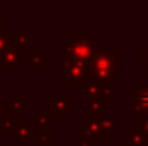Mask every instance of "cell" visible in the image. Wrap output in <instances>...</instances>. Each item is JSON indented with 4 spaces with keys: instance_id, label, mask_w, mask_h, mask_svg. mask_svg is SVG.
<instances>
[{
    "instance_id": "14",
    "label": "cell",
    "mask_w": 148,
    "mask_h": 146,
    "mask_svg": "<svg viewBox=\"0 0 148 146\" xmlns=\"http://www.w3.org/2000/svg\"><path fill=\"white\" fill-rule=\"evenodd\" d=\"M12 46V33L7 31L5 24H0V55Z\"/></svg>"
},
{
    "instance_id": "11",
    "label": "cell",
    "mask_w": 148,
    "mask_h": 146,
    "mask_svg": "<svg viewBox=\"0 0 148 146\" xmlns=\"http://www.w3.org/2000/svg\"><path fill=\"white\" fill-rule=\"evenodd\" d=\"M7 115H12V117H23V110L29 108V102L23 98L21 93L14 95V100L12 102H7Z\"/></svg>"
},
{
    "instance_id": "19",
    "label": "cell",
    "mask_w": 148,
    "mask_h": 146,
    "mask_svg": "<svg viewBox=\"0 0 148 146\" xmlns=\"http://www.w3.org/2000/svg\"><path fill=\"white\" fill-rule=\"evenodd\" d=\"M138 126H140L141 132L145 134V138L148 139V115H147V117H141V119H140V124H138Z\"/></svg>"
},
{
    "instance_id": "2",
    "label": "cell",
    "mask_w": 148,
    "mask_h": 146,
    "mask_svg": "<svg viewBox=\"0 0 148 146\" xmlns=\"http://www.w3.org/2000/svg\"><path fill=\"white\" fill-rule=\"evenodd\" d=\"M62 48L66 55L88 64L100 50V40H97L90 31H71L69 36L62 40Z\"/></svg>"
},
{
    "instance_id": "18",
    "label": "cell",
    "mask_w": 148,
    "mask_h": 146,
    "mask_svg": "<svg viewBox=\"0 0 148 146\" xmlns=\"http://www.w3.org/2000/svg\"><path fill=\"white\" fill-rule=\"evenodd\" d=\"M38 146H53V134L48 132V131H43L36 139Z\"/></svg>"
},
{
    "instance_id": "17",
    "label": "cell",
    "mask_w": 148,
    "mask_h": 146,
    "mask_svg": "<svg viewBox=\"0 0 148 146\" xmlns=\"http://www.w3.org/2000/svg\"><path fill=\"white\" fill-rule=\"evenodd\" d=\"M35 119H36V122L45 129V126H50L52 122H53V117L48 113V112H45V108L43 110H38L36 115H35Z\"/></svg>"
},
{
    "instance_id": "6",
    "label": "cell",
    "mask_w": 148,
    "mask_h": 146,
    "mask_svg": "<svg viewBox=\"0 0 148 146\" xmlns=\"http://www.w3.org/2000/svg\"><path fill=\"white\" fill-rule=\"evenodd\" d=\"M76 134H77V141H103L107 139V134L103 132L102 129V124L100 120H90V122H84V124H79L76 127Z\"/></svg>"
},
{
    "instance_id": "5",
    "label": "cell",
    "mask_w": 148,
    "mask_h": 146,
    "mask_svg": "<svg viewBox=\"0 0 148 146\" xmlns=\"http://www.w3.org/2000/svg\"><path fill=\"white\" fill-rule=\"evenodd\" d=\"M45 129L36 122L35 117H21L19 120V126L14 132V138L17 141H29V139H35L36 141L38 136L43 132Z\"/></svg>"
},
{
    "instance_id": "8",
    "label": "cell",
    "mask_w": 148,
    "mask_h": 146,
    "mask_svg": "<svg viewBox=\"0 0 148 146\" xmlns=\"http://www.w3.org/2000/svg\"><path fill=\"white\" fill-rule=\"evenodd\" d=\"M107 105L103 98H88L84 100V122L90 120H102L107 117Z\"/></svg>"
},
{
    "instance_id": "4",
    "label": "cell",
    "mask_w": 148,
    "mask_h": 146,
    "mask_svg": "<svg viewBox=\"0 0 148 146\" xmlns=\"http://www.w3.org/2000/svg\"><path fill=\"white\" fill-rule=\"evenodd\" d=\"M76 107L77 102H73L67 93H57L45 103V112H48L52 117H67Z\"/></svg>"
},
{
    "instance_id": "13",
    "label": "cell",
    "mask_w": 148,
    "mask_h": 146,
    "mask_svg": "<svg viewBox=\"0 0 148 146\" xmlns=\"http://www.w3.org/2000/svg\"><path fill=\"white\" fill-rule=\"evenodd\" d=\"M19 120H21V117H12V115H5L3 117V120L0 122V131L2 132H16V129H17V126H19Z\"/></svg>"
},
{
    "instance_id": "16",
    "label": "cell",
    "mask_w": 148,
    "mask_h": 146,
    "mask_svg": "<svg viewBox=\"0 0 148 146\" xmlns=\"http://www.w3.org/2000/svg\"><path fill=\"white\" fill-rule=\"evenodd\" d=\"M29 43V33H12V45L21 48Z\"/></svg>"
},
{
    "instance_id": "10",
    "label": "cell",
    "mask_w": 148,
    "mask_h": 146,
    "mask_svg": "<svg viewBox=\"0 0 148 146\" xmlns=\"http://www.w3.org/2000/svg\"><path fill=\"white\" fill-rule=\"evenodd\" d=\"M122 145L124 146H148V139L145 138V134L141 132L140 126L138 124H133L131 129L124 132Z\"/></svg>"
},
{
    "instance_id": "21",
    "label": "cell",
    "mask_w": 148,
    "mask_h": 146,
    "mask_svg": "<svg viewBox=\"0 0 148 146\" xmlns=\"http://www.w3.org/2000/svg\"><path fill=\"white\" fill-rule=\"evenodd\" d=\"M5 115H7V105L0 102V122L3 120V117H5Z\"/></svg>"
},
{
    "instance_id": "9",
    "label": "cell",
    "mask_w": 148,
    "mask_h": 146,
    "mask_svg": "<svg viewBox=\"0 0 148 146\" xmlns=\"http://www.w3.org/2000/svg\"><path fill=\"white\" fill-rule=\"evenodd\" d=\"M23 65V50L17 46L7 48L0 55V69H21Z\"/></svg>"
},
{
    "instance_id": "15",
    "label": "cell",
    "mask_w": 148,
    "mask_h": 146,
    "mask_svg": "<svg viewBox=\"0 0 148 146\" xmlns=\"http://www.w3.org/2000/svg\"><path fill=\"white\" fill-rule=\"evenodd\" d=\"M100 124H102V129H103V132H105L107 136L117 131V120H115L114 117H109V115H107L105 119L100 120Z\"/></svg>"
},
{
    "instance_id": "1",
    "label": "cell",
    "mask_w": 148,
    "mask_h": 146,
    "mask_svg": "<svg viewBox=\"0 0 148 146\" xmlns=\"http://www.w3.org/2000/svg\"><path fill=\"white\" fill-rule=\"evenodd\" d=\"M122 67H124L122 53H119L114 46H107V48L100 46V50L86 64V83L98 84L100 88L105 89H114L115 72L121 71Z\"/></svg>"
},
{
    "instance_id": "3",
    "label": "cell",
    "mask_w": 148,
    "mask_h": 146,
    "mask_svg": "<svg viewBox=\"0 0 148 146\" xmlns=\"http://www.w3.org/2000/svg\"><path fill=\"white\" fill-rule=\"evenodd\" d=\"M62 71H60V81L64 86H84L86 83V64L79 62L69 55H62Z\"/></svg>"
},
{
    "instance_id": "22",
    "label": "cell",
    "mask_w": 148,
    "mask_h": 146,
    "mask_svg": "<svg viewBox=\"0 0 148 146\" xmlns=\"http://www.w3.org/2000/svg\"><path fill=\"white\" fill-rule=\"evenodd\" d=\"M79 146H91V143H90V141H81Z\"/></svg>"
},
{
    "instance_id": "20",
    "label": "cell",
    "mask_w": 148,
    "mask_h": 146,
    "mask_svg": "<svg viewBox=\"0 0 148 146\" xmlns=\"http://www.w3.org/2000/svg\"><path fill=\"white\" fill-rule=\"evenodd\" d=\"M140 60L148 65V46H141L140 48Z\"/></svg>"
},
{
    "instance_id": "12",
    "label": "cell",
    "mask_w": 148,
    "mask_h": 146,
    "mask_svg": "<svg viewBox=\"0 0 148 146\" xmlns=\"http://www.w3.org/2000/svg\"><path fill=\"white\" fill-rule=\"evenodd\" d=\"M23 60H26L33 71H43L47 67V62H45L43 55L40 53V50H38L36 46H31L29 48V53L28 55H23Z\"/></svg>"
},
{
    "instance_id": "7",
    "label": "cell",
    "mask_w": 148,
    "mask_h": 146,
    "mask_svg": "<svg viewBox=\"0 0 148 146\" xmlns=\"http://www.w3.org/2000/svg\"><path fill=\"white\" fill-rule=\"evenodd\" d=\"M131 112L140 117L148 115V84L131 88Z\"/></svg>"
},
{
    "instance_id": "23",
    "label": "cell",
    "mask_w": 148,
    "mask_h": 146,
    "mask_svg": "<svg viewBox=\"0 0 148 146\" xmlns=\"http://www.w3.org/2000/svg\"><path fill=\"white\" fill-rule=\"evenodd\" d=\"M147 77H148V76H147Z\"/></svg>"
}]
</instances>
